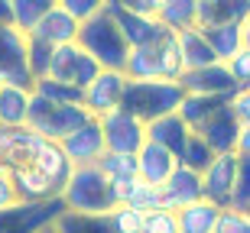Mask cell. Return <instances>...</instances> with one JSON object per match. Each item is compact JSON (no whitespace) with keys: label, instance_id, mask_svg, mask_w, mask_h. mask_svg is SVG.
I'll use <instances>...</instances> for the list:
<instances>
[{"label":"cell","instance_id":"obj_9","mask_svg":"<svg viewBox=\"0 0 250 233\" xmlns=\"http://www.w3.org/2000/svg\"><path fill=\"white\" fill-rule=\"evenodd\" d=\"M26 49H29L26 33H20L17 26H0V72L7 75V84H20V88L33 84L26 68Z\"/></svg>","mask_w":250,"mask_h":233},{"label":"cell","instance_id":"obj_1","mask_svg":"<svg viewBox=\"0 0 250 233\" xmlns=\"http://www.w3.org/2000/svg\"><path fill=\"white\" fill-rule=\"evenodd\" d=\"M59 197L65 211H75V214H111L121 204L111 178H104L98 165H75Z\"/></svg>","mask_w":250,"mask_h":233},{"label":"cell","instance_id":"obj_15","mask_svg":"<svg viewBox=\"0 0 250 233\" xmlns=\"http://www.w3.org/2000/svg\"><path fill=\"white\" fill-rule=\"evenodd\" d=\"M59 146H62L65 159H68L72 165H94V162L104 156V136H101L98 120L84 123L82 130H75L72 136H65Z\"/></svg>","mask_w":250,"mask_h":233},{"label":"cell","instance_id":"obj_47","mask_svg":"<svg viewBox=\"0 0 250 233\" xmlns=\"http://www.w3.org/2000/svg\"><path fill=\"white\" fill-rule=\"evenodd\" d=\"M39 233H56V230H52V227H42V230H39Z\"/></svg>","mask_w":250,"mask_h":233},{"label":"cell","instance_id":"obj_44","mask_svg":"<svg viewBox=\"0 0 250 233\" xmlns=\"http://www.w3.org/2000/svg\"><path fill=\"white\" fill-rule=\"evenodd\" d=\"M224 104H228V110H231L234 120L247 126V123H250V88H237Z\"/></svg>","mask_w":250,"mask_h":233},{"label":"cell","instance_id":"obj_11","mask_svg":"<svg viewBox=\"0 0 250 233\" xmlns=\"http://www.w3.org/2000/svg\"><path fill=\"white\" fill-rule=\"evenodd\" d=\"M111 19L117 23L127 49H143V46H159L169 36V29L156 17H140V13H124V10H107Z\"/></svg>","mask_w":250,"mask_h":233},{"label":"cell","instance_id":"obj_35","mask_svg":"<svg viewBox=\"0 0 250 233\" xmlns=\"http://www.w3.org/2000/svg\"><path fill=\"white\" fill-rule=\"evenodd\" d=\"M228 211L250 214V159H241V168H237V178H234L231 197H228Z\"/></svg>","mask_w":250,"mask_h":233},{"label":"cell","instance_id":"obj_20","mask_svg":"<svg viewBox=\"0 0 250 233\" xmlns=\"http://www.w3.org/2000/svg\"><path fill=\"white\" fill-rule=\"evenodd\" d=\"M188 133L192 130L182 123L179 113H166V117H156V120L146 123V140L156 143V146H163V149H169L176 159H179V152H182V146H186Z\"/></svg>","mask_w":250,"mask_h":233},{"label":"cell","instance_id":"obj_23","mask_svg":"<svg viewBox=\"0 0 250 233\" xmlns=\"http://www.w3.org/2000/svg\"><path fill=\"white\" fill-rule=\"evenodd\" d=\"M26 110H29V88L3 84L0 88V126H7V130L26 126Z\"/></svg>","mask_w":250,"mask_h":233},{"label":"cell","instance_id":"obj_45","mask_svg":"<svg viewBox=\"0 0 250 233\" xmlns=\"http://www.w3.org/2000/svg\"><path fill=\"white\" fill-rule=\"evenodd\" d=\"M17 201V195H13V181H10L7 172H0V207H10Z\"/></svg>","mask_w":250,"mask_h":233},{"label":"cell","instance_id":"obj_40","mask_svg":"<svg viewBox=\"0 0 250 233\" xmlns=\"http://www.w3.org/2000/svg\"><path fill=\"white\" fill-rule=\"evenodd\" d=\"M140 233H179L176 214H172V211H166V207L146 211V214H143V230H140Z\"/></svg>","mask_w":250,"mask_h":233},{"label":"cell","instance_id":"obj_36","mask_svg":"<svg viewBox=\"0 0 250 233\" xmlns=\"http://www.w3.org/2000/svg\"><path fill=\"white\" fill-rule=\"evenodd\" d=\"M218 23H247L250 19V0H208Z\"/></svg>","mask_w":250,"mask_h":233},{"label":"cell","instance_id":"obj_12","mask_svg":"<svg viewBox=\"0 0 250 233\" xmlns=\"http://www.w3.org/2000/svg\"><path fill=\"white\" fill-rule=\"evenodd\" d=\"M195 201H202V178L195 175L192 168L179 165L176 172L159 185V207H166V211L176 214V211L195 204Z\"/></svg>","mask_w":250,"mask_h":233},{"label":"cell","instance_id":"obj_29","mask_svg":"<svg viewBox=\"0 0 250 233\" xmlns=\"http://www.w3.org/2000/svg\"><path fill=\"white\" fill-rule=\"evenodd\" d=\"M121 204L133 207V211H140V214L156 211V207H159V188L156 185H146V181H140V178H130L127 185H124Z\"/></svg>","mask_w":250,"mask_h":233},{"label":"cell","instance_id":"obj_24","mask_svg":"<svg viewBox=\"0 0 250 233\" xmlns=\"http://www.w3.org/2000/svg\"><path fill=\"white\" fill-rule=\"evenodd\" d=\"M218 211L221 207H214L211 201H195V204L182 207L176 211V227L179 233H211L214 230V220H218Z\"/></svg>","mask_w":250,"mask_h":233},{"label":"cell","instance_id":"obj_39","mask_svg":"<svg viewBox=\"0 0 250 233\" xmlns=\"http://www.w3.org/2000/svg\"><path fill=\"white\" fill-rule=\"evenodd\" d=\"M56 7L65 10L75 23H84V19L98 17V13L104 10V0H56Z\"/></svg>","mask_w":250,"mask_h":233},{"label":"cell","instance_id":"obj_6","mask_svg":"<svg viewBox=\"0 0 250 233\" xmlns=\"http://www.w3.org/2000/svg\"><path fill=\"white\" fill-rule=\"evenodd\" d=\"M62 211H65L62 197L39 201V204L13 201L10 207H0V233H39L42 227L56 224V217Z\"/></svg>","mask_w":250,"mask_h":233},{"label":"cell","instance_id":"obj_26","mask_svg":"<svg viewBox=\"0 0 250 233\" xmlns=\"http://www.w3.org/2000/svg\"><path fill=\"white\" fill-rule=\"evenodd\" d=\"M195 7H198V0H159L156 19L169 33H182V29L195 26Z\"/></svg>","mask_w":250,"mask_h":233},{"label":"cell","instance_id":"obj_37","mask_svg":"<svg viewBox=\"0 0 250 233\" xmlns=\"http://www.w3.org/2000/svg\"><path fill=\"white\" fill-rule=\"evenodd\" d=\"M107 217H111L114 233H140L143 230V214L133 211V207H127V204H117Z\"/></svg>","mask_w":250,"mask_h":233},{"label":"cell","instance_id":"obj_10","mask_svg":"<svg viewBox=\"0 0 250 233\" xmlns=\"http://www.w3.org/2000/svg\"><path fill=\"white\" fill-rule=\"evenodd\" d=\"M179 84H182L186 94L218 97V101H228V97L237 91V84H234L228 65H221V62H214V65H208V68H195V72H182Z\"/></svg>","mask_w":250,"mask_h":233},{"label":"cell","instance_id":"obj_14","mask_svg":"<svg viewBox=\"0 0 250 233\" xmlns=\"http://www.w3.org/2000/svg\"><path fill=\"white\" fill-rule=\"evenodd\" d=\"M244 123H237L231 117V110H228V104H221L218 110L208 117V120L198 126V136H202L205 143H208V149L214 152V156H221V152H234V143H237V133H241ZM250 126V123H247Z\"/></svg>","mask_w":250,"mask_h":233},{"label":"cell","instance_id":"obj_42","mask_svg":"<svg viewBox=\"0 0 250 233\" xmlns=\"http://www.w3.org/2000/svg\"><path fill=\"white\" fill-rule=\"evenodd\" d=\"M104 10H124V13H140V17H156L159 0H104Z\"/></svg>","mask_w":250,"mask_h":233},{"label":"cell","instance_id":"obj_16","mask_svg":"<svg viewBox=\"0 0 250 233\" xmlns=\"http://www.w3.org/2000/svg\"><path fill=\"white\" fill-rule=\"evenodd\" d=\"M133 159H137V178L146 181V185H156V188L179 168V159L172 156V152L156 146V143H149V140L137 149Z\"/></svg>","mask_w":250,"mask_h":233},{"label":"cell","instance_id":"obj_4","mask_svg":"<svg viewBox=\"0 0 250 233\" xmlns=\"http://www.w3.org/2000/svg\"><path fill=\"white\" fill-rule=\"evenodd\" d=\"M98 72H101V65H98V62H94V58L88 55L82 46H78V42H68V46L52 49L46 78L62 81V84H72V88L84 91V88L94 81V75H98Z\"/></svg>","mask_w":250,"mask_h":233},{"label":"cell","instance_id":"obj_25","mask_svg":"<svg viewBox=\"0 0 250 233\" xmlns=\"http://www.w3.org/2000/svg\"><path fill=\"white\" fill-rule=\"evenodd\" d=\"M56 233H114L111 217L107 214H75V211H62L52 224Z\"/></svg>","mask_w":250,"mask_h":233},{"label":"cell","instance_id":"obj_34","mask_svg":"<svg viewBox=\"0 0 250 233\" xmlns=\"http://www.w3.org/2000/svg\"><path fill=\"white\" fill-rule=\"evenodd\" d=\"M94 165L101 168L104 178H111V181H130V178H137V159L133 156H121V152H104Z\"/></svg>","mask_w":250,"mask_h":233},{"label":"cell","instance_id":"obj_22","mask_svg":"<svg viewBox=\"0 0 250 233\" xmlns=\"http://www.w3.org/2000/svg\"><path fill=\"white\" fill-rule=\"evenodd\" d=\"M10 181H13V195H17V201H26V204H39V201H52V197H59V191L49 185L33 165L13 168V172H10Z\"/></svg>","mask_w":250,"mask_h":233},{"label":"cell","instance_id":"obj_2","mask_svg":"<svg viewBox=\"0 0 250 233\" xmlns=\"http://www.w3.org/2000/svg\"><path fill=\"white\" fill-rule=\"evenodd\" d=\"M186 91L179 81H163V78H149V81H127L121 97V107L127 113H133L137 120L149 123L156 117L176 113L182 104Z\"/></svg>","mask_w":250,"mask_h":233},{"label":"cell","instance_id":"obj_31","mask_svg":"<svg viewBox=\"0 0 250 233\" xmlns=\"http://www.w3.org/2000/svg\"><path fill=\"white\" fill-rule=\"evenodd\" d=\"M52 7H56V0H13V26L29 36L33 26H36Z\"/></svg>","mask_w":250,"mask_h":233},{"label":"cell","instance_id":"obj_18","mask_svg":"<svg viewBox=\"0 0 250 233\" xmlns=\"http://www.w3.org/2000/svg\"><path fill=\"white\" fill-rule=\"evenodd\" d=\"M29 165L36 168L39 175L46 178L49 185L56 188L59 195H62V188H65V181H68V175H72V162L65 159V152H62V146L59 143H49V140H42V146H39L36 152H33V159H29Z\"/></svg>","mask_w":250,"mask_h":233},{"label":"cell","instance_id":"obj_30","mask_svg":"<svg viewBox=\"0 0 250 233\" xmlns=\"http://www.w3.org/2000/svg\"><path fill=\"white\" fill-rule=\"evenodd\" d=\"M182 72H186V68H182V55H179L176 36L169 33L156 46V78H163V81H179Z\"/></svg>","mask_w":250,"mask_h":233},{"label":"cell","instance_id":"obj_3","mask_svg":"<svg viewBox=\"0 0 250 233\" xmlns=\"http://www.w3.org/2000/svg\"><path fill=\"white\" fill-rule=\"evenodd\" d=\"M75 42H78L101 68H107V72H121L124 68L127 42H124L121 29H117V23L111 19L107 10H101L98 17L84 19V23H78V39H75Z\"/></svg>","mask_w":250,"mask_h":233},{"label":"cell","instance_id":"obj_46","mask_svg":"<svg viewBox=\"0 0 250 233\" xmlns=\"http://www.w3.org/2000/svg\"><path fill=\"white\" fill-rule=\"evenodd\" d=\"M0 26H13V0H0Z\"/></svg>","mask_w":250,"mask_h":233},{"label":"cell","instance_id":"obj_27","mask_svg":"<svg viewBox=\"0 0 250 233\" xmlns=\"http://www.w3.org/2000/svg\"><path fill=\"white\" fill-rule=\"evenodd\" d=\"M121 72L127 81H149V78H156V46L127 49V58H124Z\"/></svg>","mask_w":250,"mask_h":233},{"label":"cell","instance_id":"obj_13","mask_svg":"<svg viewBox=\"0 0 250 233\" xmlns=\"http://www.w3.org/2000/svg\"><path fill=\"white\" fill-rule=\"evenodd\" d=\"M42 146V136H36L33 130L20 126V130H7L0 126V172H13L20 165H29L33 152Z\"/></svg>","mask_w":250,"mask_h":233},{"label":"cell","instance_id":"obj_32","mask_svg":"<svg viewBox=\"0 0 250 233\" xmlns=\"http://www.w3.org/2000/svg\"><path fill=\"white\" fill-rule=\"evenodd\" d=\"M211 159H214V152L208 149V143H205L198 133H188L186 146H182V152H179V165L192 168L195 175H202L205 168L211 165Z\"/></svg>","mask_w":250,"mask_h":233},{"label":"cell","instance_id":"obj_19","mask_svg":"<svg viewBox=\"0 0 250 233\" xmlns=\"http://www.w3.org/2000/svg\"><path fill=\"white\" fill-rule=\"evenodd\" d=\"M202 33H205L214 58H218L221 65L228 62V58H234L241 49H250L247 46V23H218V26L202 29Z\"/></svg>","mask_w":250,"mask_h":233},{"label":"cell","instance_id":"obj_43","mask_svg":"<svg viewBox=\"0 0 250 233\" xmlns=\"http://www.w3.org/2000/svg\"><path fill=\"white\" fill-rule=\"evenodd\" d=\"M224 65H228V72H231L237 88H250V49H241V52L234 58H228Z\"/></svg>","mask_w":250,"mask_h":233},{"label":"cell","instance_id":"obj_21","mask_svg":"<svg viewBox=\"0 0 250 233\" xmlns=\"http://www.w3.org/2000/svg\"><path fill=\"white\" fill-rule=\"evenodd\" d=\"M176 36V46H179V55H182V68L186 72H195V68H208L214 65L218 58H214L211 46H208V39L198 26L192 29H182V33H172Z\"/></svg>","mask_w":250,"mask_h":233},{"label":"cell","instance_id":"obj_17","mask_svg":"<svg viewBox=\"0 0 250 233\" xmlns=\"http://www.w3.org/2000/svg\"><path fill=\"white\" fill-rule=\"evenodd\" d=\"M29 39H36V42H42V46H49V49L68 46V42H75V39H78V23H75V19L68 17L65 10L52 7L46 17H42L36 26H33Z\"/></svg>","mask_w":250,"mask_h":233},{"label":"cell","instance_id":"obj_38","mask_svg":"<svg viewBox=\"0 0 250 233\" xmlns=\"http://www.w3.org/2000/svg\"><path fill=\"white\" fill-rule=\"evenodd\" d=\"M49 58H52V49L36 42V39H29V49H26V68H29V78L36 81V78H46L49 72Z\"/></svg>","mask_w":250,"mask_h":233},{"label":"cell","instance_id":"obj_28","mask_svg":"<svg viewBox=\"0 0 250 233\" xmlns=\"http://www.w3.org/2000/svg\"><path fill=\"white\" fill-rule=\"evenodd\" d=\"M221 104H224V101H218V97H198V94H186L176 113L182 117V123H186L188 130L195 133L214 110H218V107H221Z\"/></svg>","mask_w":250,"mask_h":233},{"label":"cell","instance_id":"obj_5","mask_svg":"<svg viewBox=\"0 0 250 233\" xmlns=\"http://www.w3.org/2000/svg\"><path fill=\"white\" fill-rule=\"evenodd\" d=\"M104 136V152H121V156H137V149L146 143V123L137 120L133 113H127L124 107L98 117Z\"/></svg>","mask_w":250,"mask_h":233},{"label":"cell","instance_id":"obj_7","mask_svg":"<svg viewBox=\"0 0 250 233\" xmlns=\"http://www.w3.org/2000/svg\"><path fill=\"white\" fill-rule=\"evenodd\" d=\"M124 88H127L124 72H107V68H101V72L94 75V81L82 91V107L98 120V117H104V113H111V110L121 107Z\"/></svg>","mask_w":250,"mask_h":233},{"label":"cell","instance_id":"obj_41","mask_svg":"<svg viewBox=\"0 0 250 233\" xmlns=\"http://www.w3.org/2000/svg\"><path fill=\"white\" fill-rule=\"evenodd\" d=\"M211 233H250V214H237V211H218Z\"/></svg>","mask_w":250,"mask_h":233},{"label":"cell","instance_id":"obj_8","mask_svg":"<svg viewBox=\"0 0 250 233\" xmlns=\"http://www.w3.org/2000/svg\"><path fill=\"white\" fill-rule=\"evenodd\" d=\"M237 168H241V156L234 152H221V156L211 159V165L205 168L202 175V197L211 201L214 207H228V197H231V188H234V178H237Z\"/></svg>","mask_w":250,"mask_h":233},{"label":"cell","instance_id":"obj_33","mask_svg":"<svg viewBox=\"0 0 250 233\" xmlns=\"http://www.w3.org/2000/svg\"><path fill=\"white\" fill-rule=\"evenodd\" d=\"M29 91L46 97L49 104H82V91L72 88V84H62V81H52V78H36L29 84Z\"/></svg>","mask_w":250,"mask_h":233}]
</instances>
